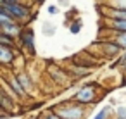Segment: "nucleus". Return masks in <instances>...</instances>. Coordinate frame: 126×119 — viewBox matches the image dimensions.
<instances>
[{
	"label": "nucleus",
	"mask_w": 126,
	"mask_h": 119,
	"mask_svg": "<svg viewBox=\"0 0 126 119\" xmlns=\"http://www.w3.org/2000/svg\"><path fill=\"white\" fill-rule=\"evenodd\" d=\"M55 114H57L61 119H81V117H83V110H81V107H76V105L57 109Z\"/></svg>",
	"instance_id": "2"
},
{
	"label": "nucleus",
	"mask_w": 126,
	"mask_h": 119,
	"mask_svg": "<svg viewBox=\"0 0 126 119\" xmlns=\"http://www.w3.org/2000/svg\"><path fill=\"white\" fill-rule=\"evenodd\" d=\"M117 114H119V117H126V109L119 107V109H117Z\"/></svg>",
	"instance_id": "14"
},
{
	"label": "nucleus",
	"mask_w": 126,
	"mask_h": 119,
	"mask_svg": "<svg viewBox=\"0 0 126 119\" xmlns=\"http://www.w3.org/2000/svg\"><path fill=\"white\" fill-rule=\"evenodd\" d=\"M2 11H5L12 19H23V17H28V9H24L23 5L19 4H14V2H2Z\"/></svg>",
	"instance_id": "1"
},
{
	"label": "nucleus",
	"mask_w": 126,
	"mask_h": 119,
	"mask_svg": "<svg viewBox=\"0 0 126 119\" xmlns=\"http://www.w3.org/2000/svg\"><path fill=\"white\" fill-rule=\"evenodd\" d=\"M9 83H11V86H12V90H14V93H16L17 97H26V90L23 88V85L19 83V79H17V78L9 79Z\"/></svg>",
	"instance_id": "5"
},
{
	"label": "nucleus",
	"mask_w": 126,
	"mask_h": 119,
	"mask_svg": "<svg viewBox=\"0 0 126 119\" xmlns=\"http://www.w3.org/2000/svg\"><path fill=\"white\" fill-rule=\"evenodd\" d=\"M2 2H14L16 4V0H2Z\"/></svg>",
	"instance_id": "18"
},
{
	"label": "nucleus",
	"mask_w": 126,
	"mask_h": 119,
	"mask_svg": "<svg viewBox=\"0 0 126 119\" xmlns=\"http://www.w3.org/2000/svg\"><path fill=\"white\" fill-rule=\"evenodd\" d=\"M123 67L126 69V54H124V57H123Z\"/></svg>",
	"instance_id": "17"
},
{
	"label": "nucleus",
	"mask_w": 126,
	"mask_h": 119,
	"mask_svg": "<svg viewBox=\"0 0 126 119\" xmlns=\"http://www.w3.org/2000/svg\"><path fill=\"white\" fill-rule=\"evenodd\" d=\"M14 59V52L11 50V47H5V45H0V60L9 64L11 60Z\"/></svg>",
	"instance_id": "4"
},
{
	"label": "nucleus",
	"mask_w": 126,
	"mask_h": 119,
	"mask_svg": "<svg viewBox=\"0 0 126 119\" xmlns=\"http://www.w3.org/2000/svg\"><path fill=\"white\" fill-rule=\"evenodd\" d=\"M114 28L121 33H126V19H116L114 21Z\"/></svg>",
	"instance_id": "10"
},
{
	"label": "nucleus",
	"mask_w": 126,
	"mask_h": 119,
	"mask_svg": "<svg viewBox=\"0 0 126 119\" xmlns=\"http://www.w3.org/2000/svg\"><path fill=\"white\" fill-rule=\"evenodd\" d=\"M95 97V90L93 86H83L76 95H74V100H78L79 104H90Z\"/></svg>",
	"instance_id": "3"
},
{
	"label": "nucleus",
	"mask_w": 126,
	"mask_h": 119,
	"mask_svg": "<svg viewBox=\"0 0 126 119\" xmlns=\"http://www.w3.org/2000/svg\"><path fill=\"white\" fill-rule=\"evenodd\" d=\"M16 78H17V79H19V83H21V85H23V88H24V90H26V91H28V90H30V88H31V81H30V78H28V76H26V74H24V73H19V74H17V76H16Z\"/></svg>",
	"instance_id": "8"
},
{
	"label": "nucleus",
	"mask_w": 126,
	"mask_h": 119,
	"mask_svg": "<svg viewBox=\"0 0 126 119\" xmlns=\"http://www.w3.org/2000/svg\"><path fill=\"white\" fill-rule=\"evenodd\" d=\"M0 45L12 47V45H14V40H12V36H11V35H5V33H2V35H0Z\"/></svg>",
	"instance_id": "9"
},
{
	"label": "nucleus",
	"mask_w": 126,
	"mask_h": 119,
	"mask_svg": "<svg viewBox=\"0 0 126 119\" xmlns=\"http://www.w3.org/2000/svg\"><path fill=\"white\" fill-rule=\"evenodd\" d=\"M2 30H4L5 35H11V36H14V35H17V33L21 31V28H19L17 24H14V21H12V23H5V24H2Z\"/></svg>",
	"instance_id": "6"
},
{
	"label": "nucleus",
	"mask_w": 126,
	"mask_h": 119,
	"mask_svg": "<svg viewBox=\"0 0 126 119\" xmlns=\"http://www.w3.org/2000/svg\"><path fill=\"white\" fill-rule=\"evenodd\" d=\"M43 119H59V116L57 114H50V116H45Z\"/></svg>",
	"instance_id": "16"
},
{
	"label": "nucleus",
	"mask_w": 126,
	"mask_h": 119,
	"mask_svg": "<svg viewBox=\"0 0 126 119\" xmlns=\"http://www.w3.org/2000/svg\"><path fill=\"white\" fill-rule=\"evenodd\" d=\"M117 47L119 48H126V33H119L117 35Z\"/></svg>",
	"instance_id": "11"
},
{
	"label": "nucleus",
	"mask_w": 126,
	"mask_h": 119,
	"mask_svg": "<svg viewBox=\"0 0 126 119\" xmlns=\"http://www.w3.org/2000/svg\"><path fill=\"white\" fill-rule=\"evenodd\" d=\"M21 36H23V43H24V47H28V48L33 50V47H35V43H33V31L21 33Z\"/></svg>",
	"instance_id": "7"
},
{
	"label": "nucleus",
	"mask_w": 126,
	"mask_h": 119,
	"mask_svg": "<svg viewBox=\"0 0 126 119\" xmlns=\"http://www.w3.org/2000/svg\"><path fill=\"white\" fill-rule=\"evenodd\" d=\"M109 112H110V109H109V107H104V109H102V110H100V112H98V114H97L93 119H105Z\"/></svg>",
	"instance_id": "12"
},
{
	"label": "nucleus",
	"mask_w": 126,
	"mask_h": 119,
	"mask_svg": "<svg viewBox=\"0 0 126 119\" xmlns=\"http://www.w3.org/2000/svg\"><path fill=\"white\" fill-rule=\"evenodd\" d=\"M57 12H59V9H57V7H54V5H50V7H48V14H57Z\"/></svg>",
	"instance_id": "15"
},
{
	"label": "nucleus",
	"mask_w": 126,
	"mask_h": 119,
	"mask_svg": "<svg viewBox=\"0 0 126 119\" xmlns=\"http://www.w3.org/2000/svg\"><path fill=\"white\" fill-rule=\"evenodd\" d=\"M116 119H126V117H119V116H117V117H116Z\"/></svg>",
	"instance_id": "19"
},
{
	"label": "nucleus",
	"mask_w": 126,
	"mask_h": 119,
	"mask_svg": "<svg viewBox=\"0 0 126 119\" xmlns=\"http://www.w3.org/2000/svg\"><path fill=\"white\" fill-rule=\"evenodd\" d=\"M79 30H81V23H79V21H78V23H74V24L71 26V33H78Z\"/></svg>",
	"instance_id": "13"
}]
</instances>
